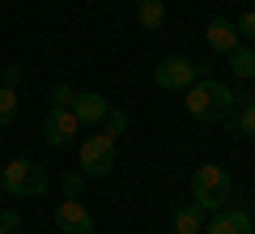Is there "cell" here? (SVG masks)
<instances>
[{"mask_svg":"<svg viewBox=\"0 0 255 234\" xmlns=\"http://www.w3.org/2000/svg\"><path fill=\"white\" fill-rule=\"evenodd\" d=\"M81 183H85V175H64V196H81Z\"/></svg>","mask_w":255,"mask_h":234,"instance_id":"cell-20","label":"cell"},{"mask_svg":"<svg viewBox=\"0 0 255 234\" xmlns=\"http://www.w3.org/2000/svg\"><path fill=\"white\" fill-rule=\"evenodd\" d=\"M77 162H81V175H94V179L111 175L115 171V136L98 132V136H90V141H81Z\"/></svg>","mask_w":255,"mask_h":234,"instance_id":"cell-4","label":"cell"},{"mask_svg":"<svg viewBox=\"0 0 255 234\" xmlns=\"http://www.w3.org/2000/svg\"><path fill=\"white\" fill-rule=\"evenodd\" d=\"M251 234H255V217H251Z\"/></svg>","mask_w":255,"mask_h":234,"instance_id":"cell-22","label":"cell"},{"mask_svg":"<svg viewBox=\"0 0 255 234\" xmlns=\"http://www.w3.org/2000/svg\"><path fill=\"white\" fill-rule=\"evenodd\" d=\"M230 72H234L238 81H251L255 77V43H238L230 51Z\"/></svg>","mask_w":255,"mask_h":234,"instance_id":"cell-12","label":"cell"},{"mask_svg":"<svg viewBox=\"0 0 255 234\" xmlns=\"http://www.w3.org/2000/svg\"><path fill=\"white\" fill-rule=\"evenodd\" d=\"M0 196H4V183H0Z\"/></svg>","mask_w":255,"mask_h":234,"instance_id":"cell-23","label":"cell"},{"mask_svg":"<svg viewBox=\"0 0 255 234\" xmlns=\"http://www.w3.org/2000/svg\"><path fill=\"white\" fill-rule=\"evenodd\" d=\"M234 30H238V38H247V43H255V9H247L243 17L234 21Z\"/></svg>","mask_w":255,"mask_h":234,"instance_id":"cell-16","label":"cell"},{"mask_svg":"<svg viewBox=\"0 0 255 234\" xmlns=\"http://www.w3.org/2000/svg\"><path fill=\"white\" fill-rule=\"evenodd\" d=\"M0 226H4V230H17V226H21V217H17V209H0Z\"/></svg>","mask_w":255,"mask_h":234,"instance_id":"cell-21","label":"cell"},{"mask_svg":"<svg viewBox=\"0 0 255 234\" xmlns=\"http://www.w3.org/2000/svg\"><path fill=\"white\" fill-rule=\"evenodd\" d=\"M196 77H200V68H196L191 60H183V55H166V60L153 68V81L162 85V90H174V94L187 90Z\"/></svg>","mask_w":255,"mask_h":234,"instance_id":"cell-5","label":"cell"},{"mask_svg":"<svg viewBox=\"0 0 255 234\" xmlns=\"http://www.w3.org/2000/svg\"><path fill=\"white\" fill-rule=\"evenodd\" d=\"M136 21L145 30H162L166 26V4H162V0H140V4H136Z\"/></svg>","mask_w":255,"mask_h":234,"instance_id":"cell-13","label":"cell"},{"mask_svg":"<svg viewBox=\"0 0 255 234\" xmlns=\"http://www.w3.org/2000/svg\"><path fill=\"white\" fill-rule=\"evenodd\" d=\"M200 230H204V209L196 200L174 209V234H200Z\"/></svg>","mask_w":255,"mask_h":234,"instance_id":"cell-11","label":"cell"},{"mask_svg":"<svg viewBox=\"0 0 255 234\" xmlns=\"http://www.w3.org/2000/svg\"><path fill=\"white\" fill-rule=\"evenodd\" d=\"M68 111L77 115V124H85V128H98L102 119H107L111 102L102 98V94H94V90H77V94H73V102H68Z\"/></svg>","mask_w":255,"mask_h":234,"instance_id":"cell-8","label":"cell"},{"mask_svg":"<svg viewBox=\"0 0 255 234\" xmlns=\"http://www.w3.org/2000/svg\"><path fill=\"white\" fill-rule=\"evenodd\" d=\"M55 226L60 234H94V213L81 205V196H64L55 205Z\"/></svg>","mask_w":255,"mask_h":234,"instance_id":"cell-7","label":"cell"},{"mask_svg":"<svg viewBox=\"0 0 255 234\" xmlns=\"http://www.w3.org/2000/svg\"><path fill=\"white\" fill-rule=\"evenodd\" d=\"M13 119H17V90L0 85V128H9Z\"/></svg>","mask_w":255,"mask_h":234,"instance_id":"cell-14","label":"cell"},{"mask_svg":"<svg viewBox=\"0 0 255 234\" xmlns=\"http://www.w3.org/2000/svg\"><path fill=\"white\" fill-rule=\"evenodd\" d=\"M204 38H209V47L213 51H234L238 43H243V38H238V30H234V21H226V17H213L209 21V30H204Z\"/></svg>","mask_w":255,"mask_h":234,"instance_id":"cell-10","label":"cell"},{"mask_svg":"<svg viewBox=\"0 0 255 234\" xmlns=\"http://www.w3.org/2000/svg\"><path fill=\"white\" fill-rule=\"evenodd\" d=\"M77 115L68 107H47V119H43V136L51 149H64V145H73L77 141Z\"/></svg>","mask_w":255,"mask_h":234,"instance_id":"cell-6","label":"cell"},{"mask_svg":"<svg viewBox=\"0 0 255 234\" xmlns=\"http://www.w3.org/2000/svg\"><path fill=\"white\" fill-rule=\"evenodd\" d=\"M73 85H55V90H51V107H68V102H73Z\"/></svg>","mask_w":255,"mask_h":234,"instance_id":"cell-19","label":"cell"},{"mask_svg":"<svg viewBox=\"0 0 255 234\" xmlns=\"http://www.w3.org/2000/svg\"><path fill=\"white\" fill-rule=\"evenodd\" d=\"M238 128H243L247 141H255V102H247V107H243V115H238Z\"/></svg>","mask_w":255,"mask_h":234,"instance_id":"cell-17","label":"cell"},{"mask_svg":"<svg viewBox=\"0 0 255 234\" xmlns=\"http://www.w3.org/2000/svg\"><path fill=\"white\" fill-rule=\"evenodd\" d=\"M98 128H102L107 136H119V132L128 128V115H124V111H115V107H111V111H107V119H102Z\"/></svg>","mask_w":255,"mask_h":234,"instance_id":"cell-15","label":"cell"},{"mask_svg":"<svg viewBox=\"0 0 255 234\" xmlns=\"http://www.w3.org/2000/svg\"><path fill=\"white\" fill-rule=\"evenodd\" d=\"M0 81L9 85V90H17V85H21V64H9V68H0Z\"/></svg>","mask_w":255,"mask_h":234,"instance_id":"cell-18","label":"cell"},{"mask_svg":"<svg viewBox=\"0 0 255 234\" xmlns=\"http://www.w3.org/2000/svg\"><path fill=\"white\" fill-rule=\"evenodd\" d=\"M234 102L238 98L230 94V85H221L217 77H196V81L183 90V107H187L196 119H204V124H221V119H230Z\"/></svg>","mask_w":255,"mask_h":234,"instance_id":"cell-1","label":"cell"},{"mask_svg":"<svg viewBox=\"0 0 255 234\" xmlns=\"http://www.w3.org/2000/svg\"><path fill=\"white\" fill-rule=\"evenodd\" d=\"M0 234H9V230H4V226H0Z\"/></svg>","mask_w":255,"mask_h":234,"instance_id":"cell-24","label":"cell"},{"mask_svg":"<svg viewBox=\"0 0 255 234\" xmlns=\"http://www.w3.org/2000/svg\"><path fill=\"white\" fill-rule=\"evenodd\" d=\"M209 234H251V213H247V209H238V205L213 209Z\"/></svg>","mask_w":255,"mask_h":234,"instance_id":"cell-9","label":"cell"},{"mask_svg":"<svg viewBox=\"0 0 255 234\" xmlns=\"http://www.w3.org/2000/svg\"><path fill=\"white\" fill-rule=\"evenodd\" d=\"M0 183H4V192H13V196H21V200H38L51 188L47 171L38 162H30V158H13V162L0 171Z\"/></svg>","mask_w":255,"mask_h":234,"instance_id":"cell-3","label":"cell"},{"mask_svg":"<svg viewBox=\"0 0 255 234\" xmlns=\"http://www.w3.org/2000/svg\"><path fill=\"white\" fill-rule=\"evenodd\" d=\"M230 192H234V179H230V171L217 166V162H204L200 171L191 175V200H196L200 209L230 205Z\"/></svg>","mask_w":255,"mask_h":234,"instance_id":"cell-2","label":"cell"}]
</instances>
